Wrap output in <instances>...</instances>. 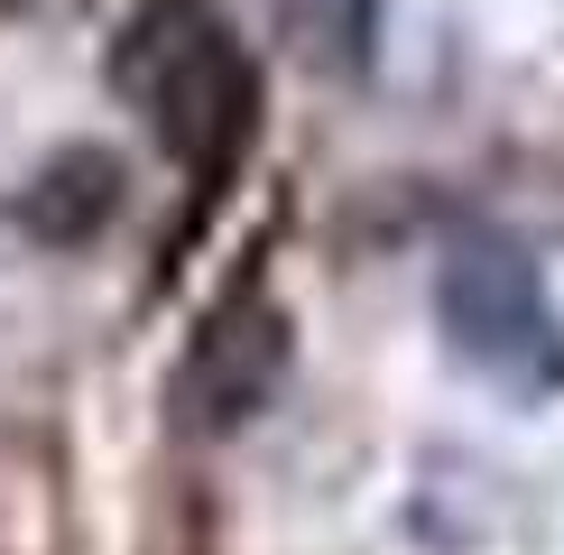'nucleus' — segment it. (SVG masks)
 I'll return each instance as SVG.
<instances>
[{
  "label": "nucleus",
  "mask_w": 564,
  "mask_h": 555,
  "mask_svg": "<svg viewBox=\"0 0 564 555\" xmlns=\"http://www.w3.org/2000/svg\"><path fill=\"white\" fill-rule=\"evenodd\" d=\"M111 75L195 185H223L241 167L260 130V65L214 0H139L111 46Z\"/></svg>",
  "instance_id": "nucleus-1"
},
{
  "label": "nucleus",
  "mask_w": 564,
  "mask_h": 555,
  "mask_svg": "<svg viewBox=\"0 0 564 555\" xmlns=\"http://www.w3.org/2000/svg\"><path fill=\"white\" fill-rule=\"evenodd\" d=\"M435 315L463 370H481L500 399H555L564 389V315L546 296V269L519 231L500 222H463L435 260Z\"/></svg>",
  "instance_id": "nucleus-2"
},
{
  "label": "nucleus",
  "mask_w": 564,
  "mask_h": 555,
  "mask_svg": "<svg viewBox=\"0 0 564 555\" xmlns=\"http://www.w3.org/2000/svg\"><path fill=\"white\" fill-rule=\"evenodd\" d=\"M288 306H278L269 287H231L214 315L195 324V342H185V370H176V416L195 435H231L250 426L278 380H288Z\"/></svg>",
  "instance_id": "nucleus-3"
},
{
  "label": "nucleus",
  "mask_w": 564,
  "mask_h": 555,
  "mask_svg": "<svg viewBox=\"0 0 564 555\" xmlns=\"http://www.w3.org/2000/svg\"><path fill=\"white\" fill-rule=\"evenodd\" d=\"M111 214H121V157L111 149H56L29 185H19V222H29L37 241H56V250L93 241Z\"/></svg>",
  "instance_id": "nucleus-4"
},
{
  "label": "nucleus",
  "mask_w": 564,
  "mask_h": 555,
  "mask_svg": "<svg viewBox=\"0 0 564 555\" xmlns=\"http://www.w3.org/2000/svg\"><path fill=\"white\" fill-rule=\"evenodd\" d=\"M278 29H288L305 56L324 65H361L370 56V29H380V0H269Z\"/></svg>",
  "instance_id": "nucleus-5"
}]
</instances>
